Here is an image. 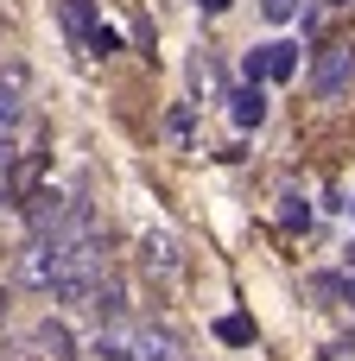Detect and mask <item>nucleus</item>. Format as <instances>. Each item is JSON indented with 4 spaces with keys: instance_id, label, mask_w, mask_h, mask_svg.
Here are the masks:
<instances>
[{
    "instance_id": "obj_6",
    "label": "nucleus",
    "mask_w": 355,
    "mask_h": 361,
    "mask_svg": "<svg viewBox=\"0 0 355 361\" xmlns=\"http://www.w3.org/2000/svg\"><path fill=\"white\" fill-rule=\"evenodd\" d=\"M229 114H235V127H260V121H267V95H260V82L235 89V95H229Z\"/></svg>"
},
{
    "instance_id": "obj_8",
    "label": "nucleus",
    "mask_w": 355,
    "mask_h": 361,
    "mask_svg": "<svg viewBox=\"0 0 355 361\" xmlns=\"http://www.w3.org/2000/svg\"><path fill=\"white\" fill-rule=\"evenodd\" d=\"M292 70H299V44H267V76H279V82H286Z\"/></svg>"
},
{
    "instance_id": "obj_11",
    "label": "nucleus",
    "mask_w": 355,
    "mask_h": 361,
    "mask_svg": "<svg viewBox=\"0 0 355 361\" xmlns=\"http://www.w3.org/2000/svg\"><path fill=\"white\" fill-rule=\"evenodd\" d=\"M216 82H222V70H216L210 57H197V63H191V89H197V95H210Z\"/></svg>"
},
{
    "instance_id": "obj_5",
    "label": "nucleus",
    "mask_w": 355,
    "mask_h": 361,
    "mask_svg": "<svg viewBox=\"0 0 355 361\" xmlns=\"http://www.w3.org/2000/svg\"><path fill=\"white\" fill-rule=\"evenodd\" d=\"M57 216H64V197L38 184V190L25 197V228H32V235H51V228H57Z\"/></svg>"
},
{
    "instance_id": "obj_9",
    "label": "nucleus",
    "mask_w": 355,
    "mask_h": 361,
    "mask_svg": "<svg viewBox=\"0 0 355 361\" xmlns=\"http://www.w3.org/2000/svg\"><path fill=\"white\" fill-rule=\"evenodd\" d=\"M216 336H222L229 349H248V343H254V324H248V317H216Z\"/></svg>"
},
{
    "instance_id": "obj_7",
    "label": "nucleus",
    "mask_w": 355,
    "mask_h": 361,
    "mask_svg": "<svg viewBox=\"0 0 355 361\" xmlns=\"http://www.w3.org/2000/svg\"><path fill=\"white\" fill-rule=\"evenodd\" d=\"M38 349H44L51 361H70V349H76V343H70V330H64V324H51V317H44V330H38Z\"/></svg>"
},
{
    "instance_id": "obj_2",
    "label": "nucleus",
    "mask_w": 355,
    "mask_h": 361,
    "mask_svg": "<svg viewBox=\"0 0 355 361\" xmlns=\"http://www.w3.org/2000/svg\"><path fill=\"white\" fill-rule=\"evenodd\" d=\"M127 349H133V361H178L184 355V343L165 324H127Z\"/></svg>"
},
{
    "instance_id": "obj_4",
    "label": "nucleus",
    "mask_w": 355,
    "mask_h": 361,
    "mask_svg": "<svg viewBox=\"0 0 355 361\" xmlns=\"http://www.w3.org/2000/svg\"><path fill=\"white\" fill-rule=\"evenodd\" d=\"M89 311H95L102 324H121V317H127V286H121L114 273H102L95 292H89Z\"/></svg>"
},
{
    "instance_id": "obj_12",
    "label": "nucleus",
    "mask_w": 355,
    "mask_h": 361,
    "mask_svg": "<svg viewBox=\"0 0 355 361\" xmlns=\"http://www.w3.org/2000/svg\"><path fill=\"white\" fill-rule=\"evenodd\" d=\"M83 51H89V57H108V51H121V32H108V25H95Z\"/></svg>"
},
{
    "instance_id": "obj_13",
    "label": "nucleus",
    "mask_w": 355,
    "mask_h": 361,
    "mask_svg": "<svg viewBox=\"0 0 355 361\" xmlns=\"http://www.w3.org/2000/svg\"><path fill=\"white\" fill-rule=\"evenodd\" d=\"M279 222H286V228H305V222H311V209H305V197H286V209H279Z\"/></svg>"
},
{
    "instance_id": "obj_10",
    "label": "nucleus",
    "mask_w": 355,
    "mask_h": 361,
    "mask_svg": "<svg viewBox=\"0 0 355 361\" xmlns=\"http://www.w3.org/2000/svg\"><path fill=\"white\" fill-rule=\"evenodd\" d=\"M64 25L89 44V32H95V13H89V0H64Z\"/></svg>"
},
{
    "instance_id": "obj_1",
    "label": "nucleus",
    "mask_w": 355,
    "mask_h": 361,
    "mask_svg": "<svg viewBox=\"0 0 355 361\" xmlns=\"http://www.w3.org/2000/svg\"><path fill=\"white\" fill-rule=\"evenodd\" d=\"M349 82H355V51H349V44H324L318 63H311V89H318L324 102H343Z\"/></svg>"
},
{
    "instance_id": "obj_3",
    "label": "nucleus",
    "mask_w": 355,
    "mask_h": 361,
    "mask_svg": "<svg viewBox=\"0 0 355 361\" xmlns=\"http://www.w3.org/2000/svg\"><path fill=\"white\" fill-rule=\"evenodd\" d=\"M140 267H146L152 279H178V267H184V260H178V241H172L165 228H146V235H140Z\"/></svg>"
},
{
    "instance_id": "obj_14",
    "label": "nucleus",
    "mask_w": 355,
    "mask_h": 361,
    "mask_svg": "<svg viewBox=\"0 0 355 361\" xmlns=\"http://www.w3.org/2000/svg\"><path fill=\"white\" fill-rule=\"evenodd\" d=\"M241 76H248V82H260V76H267V44H260V51H248V57H241Z\"/></svg>"
},
{
    "instance_id": "obj_16",
    "label": "nucleus",
    "mask_w": 355,
    "mask_h": 361,
    "mask_svg": "<svg viewBox=\"0 0 355 361\" xmlns=\"http://www.w3.org/2000/svg\"><path fill=\"white\" fill-rule=\"evenodd\" d=\"M203 13H229V0H203Z\"/></svg>"
},
{
    "instance_id": "obj_15",
    "label": "nucleus",
    "mask_w": 355,
    "mask_h": 361,
    "mask_svg": "<svg viewBox=\"0 0 355 361\" xmlns=\"http://www.w3.org/2000/svg\"><path fill=\"white\" fill-rule=\"evenodd\" d=\"M260 13H267V19H273V25H286V19H299V0H267V6H260Z\"/></svg>"
}]
</instances>
